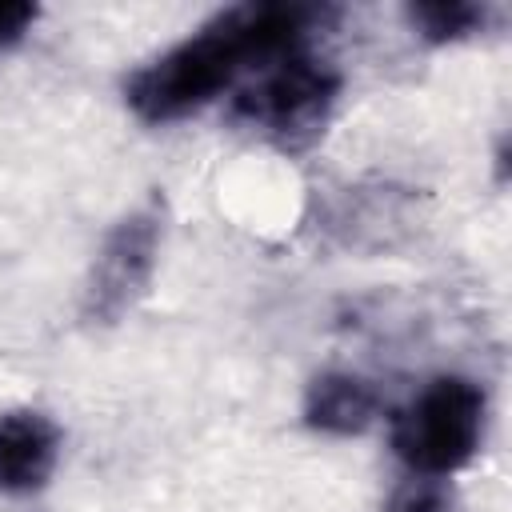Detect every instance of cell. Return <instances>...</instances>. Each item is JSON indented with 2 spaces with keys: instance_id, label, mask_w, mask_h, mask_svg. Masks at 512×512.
<instances>
[{
  "instance_id": "cell-1",
  "label": "cell",
  "mask_w": 512,
  "mask_h": 512,
  "mask_svg": "<svg viewBox=\"0 0 512 512\" xmlns=\"http://www.w3.org/2000/svg\"><path fill=\"white\" fill-rule=\"evenodd\" d=\"M328 4H288V0H248L216 12L188 40L172 44L124 80V100L144 124H172L228 88L244 72H260L288 52L312 44V36L332 20Z\"/></svg>"
},
{
  "instance_id": "cell-2",
  "label": "cell",
  "mask_w": 512,
  "mask_h": 512,
  "mask_svg": "<svg viewBox=\"0 0 512 512\" xmlns=\"http://www.w3.org/2000/svg\"><path fill=\"white\" fill-rule=\"evenodd\" d=\"M340 96V72L312 48L288 52L256 72V84L232 96V120L260 132L280 152H304L320 140Z\"/></svg>"
},
{
  "instance_id": "cell-3",
  "label": "cell",
  "mask_w": 512,
  "mask_h": 512,
  "mask_svg": "<svg viewBox=\"0 0 512 512\" xmlns=\"http://www.w3.org/2000/svg\"><path fill=\"white\" fill-rule=\"evenodd\" d=\"M388 440L408 472L452 476L484 440V392L468 376H436L392 412Z\"/></svg>"
},
{
  "instance_id": "cell-4",
  "label": "cell",
  "mask_w": 512,
  "mask_h": 512,
  "mask_svg": "<svg viewBox=\"0 0 512 512\" xmlns=\"http://www.w3.org/2000/svg\"><path fill=\"white\" fill-rule=\"evenodd\" d=\"M160 240H164V196L152 192L104 236L84 284V320L116 324L136 308V300L152 284Z\"/></svg>"
},
{
  "instance_id": "cell-5",
  "label": "cell",
  "mask_w": 512,
  "mask_h": 512,
  "mask_svg": "<svg viewBox=\"0 0 512 512\" xmlns=\"http://www.w3.org/2000/svg\"><path fill=\"white\" fill-rule=\"evenodd\" d=\"M64 432L48 412L12 408L0 416V492L28 496L48 484L60 460Z\"/></svg>"
},
{
  "instance_id": "cell-6",
  "label": "cell",
  "mask_w": 512,
  "mask_h": 512,
  "mask_svg": "<svg viewBox=\"0 0 512 512\" xmlns=\"http://www.w3.org/2000/svg\"><path fill=\"white\" fill-rule=\"evenodd\" d=\"M380 416V392L352 372H320L304 392V424L328 436H356Z\"/></svg>"
},
{
  "instance_id": "cell-7",
  "label": "cell",
  "mask_w": 512,
  "mask_h": 512,
  "mask_svg": "<svg viewBox=\"0 0 512 512\" xmlns=\"http://www.w3.org/2000/svg\"><path fill=\"white\" fill-rule=\"evenodd\" d=\"M404 16H408V24L416 28L420 40L452 44V40H464L472 32H484L492 8L472 4V0H428V4H408Z\"/></svg>"
},
{
  "instance_id": "cell-8",
  "label": "cell",
  "mask_w": 512,
  "mask_h": 512,
  "mask_svg": "<svg viewBox=\"0 0 512 512\" xmlns=\"http://www.w3.org/2000/svg\"><path fill=\"white\" fill-rule=\"evenodd\" d=\"M384 512H452V488L444 476L408 472V480L388 496Z\"/></svg>"
},
{
  "instance_id": "cell-9",
  "label": "cell",
  "mask_w": 512,
  "mask_h": 512,
  "mask_svg": "<svg viewBox=\"0 0 512 512\" xmlns=\"http://www.w3.org/2000/svg\"><path fill=\"white\" fill-rule=\"evenodd\" d=\"M36 16H40V8L28 0H0V52L20 44L28 36V28L36 24Z\"/></svg>"
}]
</instances>
